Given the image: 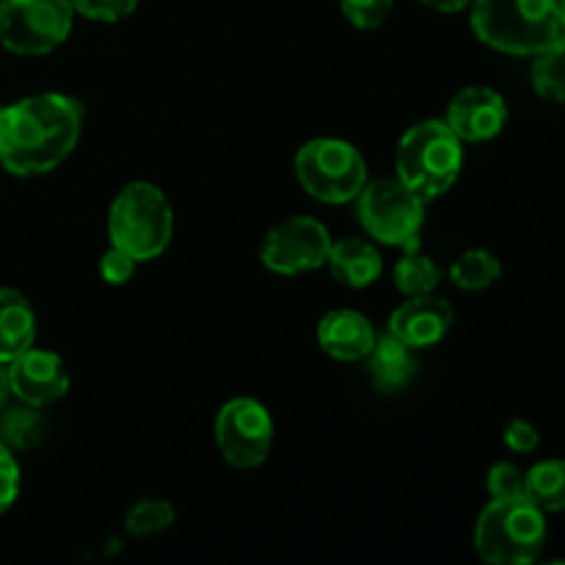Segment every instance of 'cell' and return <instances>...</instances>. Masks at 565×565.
<instances>
[{
    "label": "cell",
    "mask_w": 565,
    "mask_h": 565,
    "mask_svg": "<svg viewBox=\"0 0 565 565\" xmlns=\"http://www.w3.org/2000/svg\"><path fill=\"white\" fill-rule=\"evenodd\" d=\"M83 132V105L66 94L44 92L0 108V163L14 177L58 169Z\"/></svg>",
    "instance_id": "obj_1"
},
{
    "label": "cell",
    "mask_w": 565,
    "mask_h": 565,
    "mask_svg": "<svg viewBox=\"0 0 565 565\" xmlns=\"http://www.w3.org/2000/svg\"><path fill=\"white\" fill-rule=\"evenodd\" d=\"M472 31L500 53L539 55L561 36L557 0H472Z\"/></svg>",
    "instance_id": "obj_2"
},
{
    "label": "cell",
    "mask_w": 565,
    "mask_h": 565,
    "mask_svg": "<svg viewBox=\"0 0 565 565\" xmlns=\"http://www.w3.org/2000/svg\"><path fill=\"white\" fill-rule=\"evenodd\" d=\"M110 246L130 254L136 263L160 257L174 237V210L152 182H130L114 199L108 213Z\"/></svg>",
    "instance_id": "obj_3"
},
{
    "label": "cell",
    "mask_w": 565,
    "mask_h": 565,
    "mask_svg": "<svg viewBox=\"0 0 565 565\" xmlns=\"http://www.w3.org/2000/svg\"><path fill=\"white\" fill-rule=\"evenodd\" d=\"M544 544L546 513L524 494L491 500L475 524V550L486 563H533L544 552Z\"/></svg>",
    "instance_id": "obj_4"
},
{
    "label": "cell",
    "mask_w": 565,
    "mask_h": 565,
    "mask_svg": "<svg viewBox=\"0 0 565 565\" xmlns=\"http://www.w3.org/2000/svg\"><path fill=\"white\" fill-rule=\"evenodd\" d=\"M397 180L430 202L452 188L463 169V141L447 121H419L397 143Z\"/></svg>",
    "instance_id": "obj_5"
},
{
    "label": "cell",
    "mask_w": 565,
    "mask_h": 565,
    "mask_svg": "<svg viewBox=\"0 0 565 565\" xmlns=\"http://www.w3.org/2000/svg\"><path fill=\"white\" fill-rule=\"evenodd\" d=\"M296 180L323 204H345L367 185L362 152L342 138H312L296 152Z\"/></svg>",
    "instance_id": "obj_6"
},
{
    "label": "cell",
    "mask_w": 565,
    "mask_h": 565,
    "mask_svg": "<svg viewBox=\"0 0 565 565\" xmlns=\"http://www.w3.org/2000/svg\"><path fill=\"white\" fill-rule=\"evenodd\" d=\"M359 221L364 230L386 246L408 248L419 243L425 224V199L401 180H373L356 196Z\"/></svg>",
    "instance_id": "obj_7"
},
{
    "label": "cell",
    "mask_w": 565,
    "mask_h": 565,
    "mask_svg": "<svg viewBox=\"0 0 565 565\" xmlns=\"http://www.w3.org/2000/svg\"><path fill=\"white\" fill-rule=\"evenodd\" d=\"M75 22L70 0H0V44L17 55H47Z\"/></svg>",
    "instance_id": "obj_8"
},
{
    "label": "cell",
    "mask_w": 565,
    "mask_h": 565,
    "mask_svg": "<svg viewBox=\"0 0 565 565\" xmlns=\"http://www.w3.org/2000/svg\"><path fill=\"white\" fill-rule=\"evenodd\" d=\"M215 441L226 463L254 469L265 463L274 447V419L268 408L252 397L230 401L215 419Z\"/></svg>",
    "instance_id": "obj_9"
},
{
    "label": "cell",
    "mask_w": 565,
    "mask_h": 565,
    "mask_svg": "<svg viewBox=\"0 0 565 565\" xmlns=\"http://www.w3.org/2000/svg\"><path fill=\"white\" fill-rule=\"evenodd\" d=\"M331 252V235L318 218L290 215L265 235L259 259L279 276H298L323 268Z\"/></svg>",
    "instance_id": "obj_10"
},
{
    "label": "cell",
    "mask_w": 565,
    "mask_h": 565,
    "mask_svg": "<svg viewBox=\"0 0 565 565\" xmlns=\"http://www.w3.org/2000/svg\"><path fill=\"white\" fill-rule=\"evenodd\" d=\"M9 392L28 406H53L70 392V370L53 351L28 348L25 353L6 364Z\"/></svg>",
    "instance_id": "obj_11"
},
{
    "label": "cell",
    "mask_w": 565,
    "mask_h": 565,
    "mask_svg": "<svg viewBox=\"0 0 565 565\" xmlns=\"http://www.w3.org/2000/svg\"><path fill=\"white\" fill-rule=\"evenodd\" d=\"M445 121L463 143L491 141L508 121L505 97L489 86H469L450 99Z\"/></svg>",
    "instance_id": "obj_12"
},
{
    "label": "cell",
    "mask_w": 565,
    "mask_h": 565,
    "mask_svg": "<svg viewBox=\"0 0 565 565\" xmlns=\"http://www.w3.org/2000/svg\"><path fill=\"white\" fill-rule=\"evenodd\" d=\"M452 323H456V312L450 303L428 292V296H412L392 312L390 334L406 342L412 351H419V348L439 345Z\"/></svg>",
    "instance_id": "obj_13"
},
{
    "label": "cell",
    "mask_w": 565,
    "mask_h": 565,
    "mask_svg": "<svg viewBox=\"0 0 565 565\" xmlns=\"http://www.w3.org/2000/svg\"><path fill=\"white\" fill-rule=\"evenodd\" d=\"M318 345L331 359L359 362V359H367V353L373 351L375 329L362 312L334 309L318 323Z\"/></svg>",
    "instance_id": "obj_14"
},
{
    "label": "cell",
    "mask_w": 565,
    "mask_h": 565,
    "mask_svg": "<svg viewBox=\"0 0 565 565\" xmlns=\"http://www.w3.org/2000/svg\"><path fill=\"white\" fill-rule=\"evenodd\" d=\"M326 265L340 285L353 287V290L375 285L384 274V259H381L379 248L362 237H345V241L331 243Z\"/></svg>",
    "instance_id": "obj_15"
},
{
    "label": "cell",
    "mask_w": 565,
    "mask_h": 565,
    "mask_svg": "<svg viewBox=\"0 0 565 565\" xmlns=\"http://www.w3.org/2000/svg\"><path fill=\"white\" fill-rule=\"evenodd\" d=\"M36 315L31 301L14 287H0V364L14 362L20 353L33 348Z\"/></svg>",
    "instance_id": "obj_16"
},
{
    "label": "cell",
    "mask_w": 565,
    "mask_h": 565,
    "mask_svg": "<svg viewBox=\"0 0 565 565\" xmlns=\"http://www.w3.org/2000/svg\"><path fill=\"white\" fill-rule=\"evenodd\" d=\"M370 375L381 392H397L414 379L417 362L412 356V348L397 340L395 334L375 337L373 351L367 353Z\"/></svg>",
    "instance_id": "obj_17"
},
{
    "label": "cell",
    "mask_w": 565,
    "mask_h": 565,
    "mask_svg": "<svg viewBox=\"0 0 565 565\" xmlns=\"http://www.w3.org/2000/svg\"><path fill=\"white\" fill-rule=\"evenodd\" d=\"M44 436H47V423L36 406L20 403L14 408H3V414H0V441L11 452L33 450V447L42 445Z\"/></svg>",
    "instance_id": "obj_18"
},
{
    "label": "cell",
    "mask_w": 565,
    "mask_h": 565,
    "mask_svg": "<svg viewBox=\"0 0 565 565\" xmlns=\"http://www.w3.org/2000/svg\"><path fill=\"white\" fill-rule=\"evenodd\" d=\"M392 279H395V287L406 298L428 296V292H434L436 287H439L441 268L428 257V254L419 252V243H414V246H408L406 254L395 263Z\"/></svg>",
    "instance_id": "obj_19"
},
{
    "label": "cell",
    "mask_w": 565,
    "mask_h": 565,
    "mask_svg": "<svg viewBox=\"0 0 565 565\" xmlns=\"http://www.w3.org/2000/svg\"><path fill=\"white\" fill-rule=\"evenodd\" d=\"M524 497L544 513L565 511V461H541L524 475Z\"/></svg>",
    "instance_id": "obj_20"
},
{
    "label": "cell",
    "mask_w": 565,
    "mask_h": 565,
    "mask_svg": "<svg viewBox=\"0 0 565 565\" xmlns=\"http://www.w3.org/2000/svg\"><path fill=\"white\" fill-rule=\"evenodd\" d=\"M500 274H502L500 259H497L491 252H486V248H469V252H463L450 268L452 285L469 292H478V290H486V287H491L497 279H500Z\"/></svg>",
    "instance_id": "obj_21"
},
{
    "label": "cell",
    "mask_w": 565,
    "mask_h": 565,
    "mask_svg": "<svg viewBox=\"0 0 565 565\" xmlns=\"http://www.w3.org/2000/svg\"><path fill=\"white\" fill-rule=\"evenodd\" d=\"M533 88L544 99L565 103V36H557L550 47L535 55Z\"/></svg>",
    "instance_id": "obj_22"
},
{
    "label": "cell",
    "mask_w": 565,
    "mask_h": 565,
    "mask_svg": "<svg viewBox=\"0 0 565 565\" xmlns=\"http://www.w3.org/2000/svg\"><path fill=\"white\" fill-rule=\"evenodd\" d=\"M177 511L171 502L166 500H138L136 505L127 511L125 527L127 533L136 535V539H149V535H158L163 530H169L174 524Z\"/></svg>",
    "instance_id": "obj_23"
},
{
    "label": "cell",
    "mask_w": 565,
    "mask_h": 565,
    "mask_svg": "<svg viewBox=\"0 0 565 565\" xmlns=\"http://www.w3.org/2000/svg\"><path fill=\"white\" fill-rule=\"evenodd\" d=\"M392 6L395 0H340V11L351 25L364 28H379L390 20L392 14Z\"/></svg>",
    "instance_id": "obj_24"
},
{
    "label": "cell",
    "mask_w": 565,
    "mask_h": 565,
    "mask_svg": "<svg viewBox=\"0 0 565 565\" xmlns=\"http://www.w3.org/2000/svg\"><path fill=\"white\" fill-rule=\"evenodd\" d=\"M75 14L94 22H121L136 11L138 0H70Z\"/></svg>",
    "instance_id": "obj_25"
},
{
    "label": "cell",
    "mask_w": 565,
    "mask_h": 565,
    "mask_svg": "<svg viewBox=\"0 0 565 565\" xmlns=\"http://www.w3.org/2000/svg\"><path fill=\"white\" fill-rule=\"evenodd\" d=\"M486 489H489L491 500H505V497H522L524 494V472L513 463H494L486 478Z\"/></svg>",
    "instance_id": "obj_26"
},
{
    "label": "cell",
    "mask_w": 565,
    "mask_h": 565,
    "mask_svg": "<svg viewBox=\"0 0 565 565\" xmlns=\"http://www.w3.org/2000/svg\"><path fill=\"white\" fill-rule=\"evenodd\" d=\"M136 259L130 257L127 252H121V248L110 246L108 252L99 257V279L105 281V285H127V281L132 279V274H136Z\"/></svg>",
    "instance_id": "obj_27"
},
{
    "label": "cell",
    "mask_w": 565,
    "mask_h": 565,
    "mask_svg": "<svg viewBox=\"0 0 565 565\" xmlns=\"http://www.w3.org/2000/svg\"><path fill=\"white\" fill-rule=\"evenodd\" d=\"M17 497H20V467L14 452L0 441V516L14 505Z\"/></svg>",
    "instance_id": "obj_28"
},
{
    "label": "cell",
    "mask_w": 565,
    "mask_h": 565,
    "mask_svg": "<svg viewBox=\"0 0 565 565\" xmlns=\"http://www.w3.org/2000/svg\"><path fill=\"white\" fill-rule=\"evenodd\" d=\"M502 439H505L508 450L519 452V456H527V452H533L541 445L539 428L533 423H527V419H511Z\"/></svg>",
    "instance_id": "obj_29"
},
{
    "label": "cell",
    "mask_w": 565,
    "mask_h": 565,
    "mask_svg": "<svg viewBox=\"0 0 565 565\" xmlns=\"http://www.w3.org/2000/svg\"><path fill=\"white\" fill-rule=\"evenodd\" d=\"M423 3L428 6V9L452 14V11H461V9H467V6H472V0H423Z\"/></svg>",
    "instance_id": "obj_30"
},
{
    "label": "cell",
    "mask_w": 565,
    "mask_h": 565,
    "mask_svg": "<svg viewBox=\"0 0 565 565\" xmlns=\"http://www.w3.org/2000/svg\"><path fill=\"white\" fill-rule=\"evenodd\" d=\"M9 379H6V364H0V414H3L6 401H9Z\"/></svg>",
    "instance_id": "obj_31"
},
{
    "label": "cell",
    "mask_w": 565,
    "mask_h": 565,
    "mask_svg": "<svg viewBox=\"0 0 565 565\" xmlns=\"http://www.w3.org/2000/svg\"><path fill=\"white\" fill-rule=\"evenodd\" d=\"M557 22H561V36H565V0H557Z\"/></svg>",
    "instance_id": "obj_32"
}]
</instances>
